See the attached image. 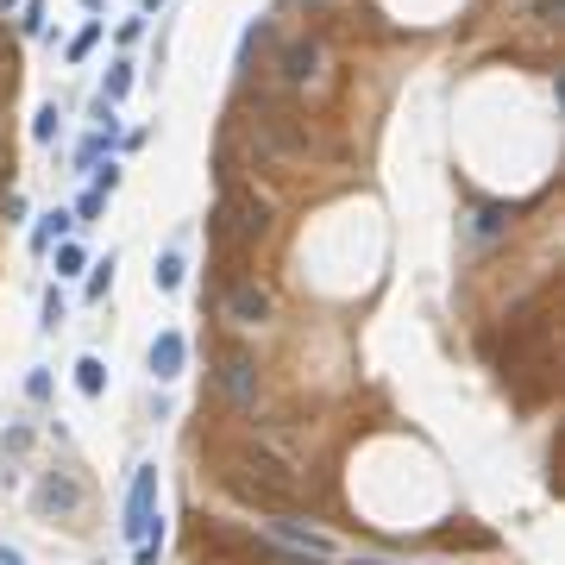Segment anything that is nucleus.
Returning <instances> with one entry per match:
<instances>
[{
    "instance_id": "obj_23",
    "label": "nucleus",
    "mask_w": 565,
    "mask_h": 565,
    "mask_svg": "<svg viewBox=\"0 0 565 565\" xmlns=\"http://www.w3.org/2000/svg\"><path fill=\"white\" fill-rule=\"evenodd\" d=\"M352 565H390V560H352Z\"/></svg>"
},
{
    "instance_id": "obj_14",
    "label": "nucleus",
    "mask_w": 565,
    "mask_h": 565,
    "mask_svg": "<svg viewBox=\"0 0 565 565\" xmlns=\"http://www.w3.org/2000/svg\"><path fill=\"white\" fill-rule=\"evenodd\" d=\"M76 271H88L82 245H76V239H57V277H76Z\"/></svg>"
},
{
    "instance_id": "obj_13",
    "label": "nucleus",
    "mask_w": 565,
    "mask_h": 565,
    "mask_svg": "<svg viewBox=\"0 0 565 565\" xmlns=\"http://www.w3.org/2000/svg\"><path fill=\"white\" fill-rule=\"evenodd\" d=\"M264 38H271V25L258 19V25L245 32V44H239V76H252V63H258V44H264Z\"/></svg>"
},
{
    "instance_id": "obj_16",
    "label": "nucleus",
    "mask_w": 565,
    "mask_h": 565,
    "mask_svg": "<svg viewBox=\"0 0 565 565\" xmlns=\"http://www.w3.org/2000/svg\"><path fill=\"white\" fill-rule=\"evenodd\" d=\"M182 282V252H163L157 258V289H176Z\"/></svg>"
},
{
    "instance_id": "obj_10",
    "label": "nucleus",
    "mask_w": 565,
    "mask_h": 565,
    "mask_svg": "<svg viewBox=\"0 0 565 565\" xmlns=\"http://www.w3.org/2000/svg\"><path fill=\"white\" fill-rule=\"evenodd\" d=\"M126 88H133V63H114V69H107V82H101V107L126 101Z\"/></svg>"
},
{
    "instance_id": "obj_18",
    "label": "nucleus",
    "mask_w": 565,
    "mask_h": 565,
    "mask_svg": "<svg viewBox=\"0 0 565 565\" xmlns=\"http://www.w3.org/2000/svg\"><path fill=\"white\" fill-rule=\"evenodd\" d=\"M95 38H101V25H82V32L69 38V63H82V57L95 51Z\"/></svg>"
},
{
    "instance_id": "obj_22",
    "label": "nucleus",
    "mask_w": 565,
    "mask_h": 565,
    "mask_svg": "<svg viewBox=\"0 0 565 565\" xmlns=\"http://www.w3.org/2000/svg\"><path fill=\"white\" fill-rule=\"evenodd\" d=\"M0 565H25V560H19V553H13V547H0Z\"/></svg>"
},
{
    "instance_id": "obj_9",
    "label": "nucleus",
    "mask_w": 565,
    "mask_h": 565,
    "mask_svg": "<svg viewBox=\"0 0 565 565\" xmlns=\"http://www.w3.org/2000/svg\"><path fill=\"white\" fill-rule=\"evenodd\" d=\"M69 227H76V214H44V227L32 233V245H38V252H51L57 239H69Z\"/></svg>"
},
{
    "instance_id": "obj_11",
    "label": "nucleus",
    "mask_w": 565,
    "mask_h": 565,
    "mask_svg": "<svg viewBox=\"0 0 565 565\" xmlns=\"http://www.w3.org/2000/svg\"><path fill=\"white\" fill-rule=\"evenodd\" d=\"M76 390H82V396H101V390H107V365H101V358H82V365H76Z\"/></svg>"
},
{
    "instance_id": "obj_8",
    "label": "nucleus",
    "mask_w": 565,
    "mask_h": 565,
    "mask_svg": "<svg viewBox=\"0 0 565 565\" xmlns=\"http://www.w3.org/2000/svg\"><path fill=\"white\" fill-rule=\"evenodd\" d=\"M182 365H189V339H182L176 327H163V333L151 339V377L170 384V377H182Z\"/></svg>"
},
{
    "instance_id": "obj_15",
    "label": "nucleus",
    "mask_w": 565,
    "mask_h": 565,
    "mask_svg": "<svg viewBox=\"0 0 565 565\" xmlns=\"http://www.w3.org/2000/svg\"><path fill=\"white\" fill-rule=\"evenodd\" d=\"M101 208H107V195H101V189H88V195L76 201V227H95V220H101Z\"/></svg>"
},
{
    "instance_id": "obj_19",
    "label": "nucleus",
    "mask_w": 565,
    "mask_h": 565,
    "mask_svg": "<svg viewBox=\"0 0 565 565\" xmlns=\"http://www.w3.org/2000/svg\"><path fill=\"white\" fill-rule=\"evenodd\" d=\"M32 133H38V139H51V133H57V107H44V114L32 120Z\"/></svg>"
},
{
    "instance_id": "obj_20",
    "label": "nucleus",
    "mask_w": 565,
    "mask_h": 565,
    "mask_svg": "<svg viewBox=\"0 0 565 565\" xmlns=\"http://www.w3.org/2000/svg\"><path fill=\"white\" fill-rule=\"evenodd\" d=\"M57 320H63V295L51 289V295H44V327H57Z\"/></svg>"
},
{
    "instance_id": "obj_1",
    "label": "nucleus",
    "mask_w": 565,
    "mask_h": 565,
    "mask_svg": "<svg viewBox=\"0 0 565 565\" xmlns=\"http://www.w3.org/2000/svg\"><path fill=\"white\" fill-rule=\"evenodd\" d=\"M126 541H133V560L157 565L163 547V522H157V465L133 471V490H126Z\"/></svg>"
},
{
    "instance_id": "obj_17",
    "label": "nucleus",
    "mask_w": 565,
    "mask_h": 565,
    "mask_svg": "<svg viewBox=\"0 0 565 565\" xmlns=\"http://www.w3.org/2000/svg\"><path fill=\"white\" fill-rule=\"evenodd\" d=\"M107 289H114V258H101V264H95V277H88V301H101Z\"/></svg>"
},
{
    "instance_id": "obj_6",
    "label": "nucleus",
    "mask_w": 565,
    "mask_h": 565,
    "mask_svg": "<svg viewBox=\"0 0 565 565\" xmlns=\"http://www.w3.org/2000/svg\"><path fill=\"white\" fill-rule=\"evenodd\" d=\"M220 320H233V327H258V320H271V289L264 282H233L227 295H220Z\"/></svg>"
},
{
    "instance_id": "obj_2",
    "label": "nucleus",
    "mask_w": 565,
    "mask_h": 565,
    "mask_svg": "<svg viewBox=\"0 0 565 565\" xmlns=\"http://www.w3.org/2000/svg\"><path fill=\"white\" fill-rule=\"evenodd\" d=\"M32 509L44 515V522H82L88 515V484L69 471V465H57V471H44L38 484H32Z\"/></svg>"
},
{
    "instance_id": "obj_7",
    "label": "nucleus",
    "mask_w": 565,
    "mask_h": 565,
    "mask_svg": "<svg viewBox=\"0 0 565 565\" xmlns=\"http://www.w3.org/2000/svg\"><path fill=\"white\" fill-rule=\"evenodd\" d=\"M264 528H271V541H282V547H295V553H314V560H333V541H327V534H320V528H308V522H295V515H271V522H264Z\"/></svg>"
},
{
    "instance_id": "obj_3",
    "label": "nucleus",
    "mask_w": 565,
    "mask_h": 565,
    "mask_svg": "<svg viewBox=\"0 0 565 565\" xmlns=\"http://www.w3.org/2000/svg\"><path fill=\"white\" fill-rule=\"evenodd\" d=\"M320 76H327L320 38H289L271 63V88H282V95H308V88H320Z\"/></svg>"
},
{
    "instance_id": "obj_4",
    "label": "nucleus",
    "mask_w": 565,
    "mask_h": 565,
    "mask_svg": "<svg viewBox=\"0 0 565 565\" xmlns=\"http://www.w3.org/2000/svg\"><path fill=\"white\" fill-rule=\"evenodd\" d=\"M214 384H220V396H227L239 415H252V409H258V396H264V377H258V358H252V352H220Z\"/></svg>"
},
{
    "instance_id": "obj_24",
    "label": "nucleus",
    "mask_w": 565,
    "mask_h": 565,
    "mask_svg": "<svg viewBox=\"0 0 565 565\" xmlns=\"http://www.w3.org/2000/svg\"><path fill=\"white\" fill-rule=\"evenodd\" d=\"M82 6H88V13H101V0H82Z\"/></svg>"
},
{
    "instance_id": "obj_5",
    "label": "nucleus",
    "mask_w": 565,
    "mask_h": 565,
    "mask_svg": "<svg viewBox=\"0 0 565 565\" xmlns=\"http://www.w3.org/2000/svg\"><path fill=\"white\" fill-rule=\"evenodd\" d=\"M214 233H233L239 245H258V239L271 233V208H264L258 195H239V189H233L227 208L214 214Z\"/></svg>"
},
{
    "instance_id": "obj_21",
    "label": "nucleus",
    "mask_w": 565,
    "mask_h": 565,
    "mask_svg": "<svg viewBox=\"0 0 565 565\" xmlns=\"http://www.w3.org/2000/svg\"><path fill=\"white\" fill-rule=\"evenodd\" d=\"M301 6H308V13H327V6H339V0H301Z\"/></svg>"
},
{
    "instance_id": "obj_12",
    "label": "nucleus",
    "mask_w": 565,
    "mask_h": 565,
    "mask_svg": "<svg viewBox=\"0 0 565 565\" xmlns=\"http://www.w3.org/2000/svg\"><path fill=\"white\" fill-rule=\"evenodd\" d=\"M101 151H114V114H107V126H101V133H88V139H82V170H88V163H101Z\"/></svg>"
}]
</instances>
